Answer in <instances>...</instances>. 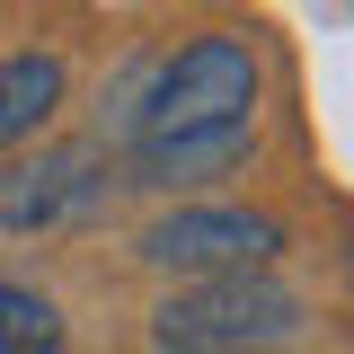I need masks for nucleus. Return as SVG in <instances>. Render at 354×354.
<instances>
[{
    "instance_id": "7",
    "label": "nucleus",
    "mask_w": 354,
    "mask_h": 354,
    "mask_svg": "<svg viewBox=\"0 0 354 354\" xmlns=\"http://www.w3.org/2000/svg\"><path fill=\"white\" fill-rule=\"evenodd\" d=\"M0 354H62V310H53V292L0 274Z\"/></svg>"
},
{
    "instance_id": "6",
    "label": "nucleus",
    "mask_w": 354,
    "mask_h": 354,
    "mask_svg": "<svg viewBox=\"0 0 354 354\" xmlns=\"http://www.w3.org/2000/svg\"><path fill=\"white\" fill-rule=\"evenodd\" d=\"M62 97H71L62 53H9V62H0V160L27 151V142L62 115Z\"/></svg>"
},
{
    "instance_id": "5",
    "label": "nucleus",
    "mask_w": 354,
    "mask_h": 354,
    "mask_svg": "<svg viewBox=\"0 0 354 354\" xmlns=\"http://www.w3.org/2000/svg\"><path fill=\"white\" fill-rule=\"evenodd\" d=\"M257 151V124H221V133H169V142H142L133 151V186H160V195H177V186H204V177L239 169Z\"/></svg>"
},
{
    "instance_id": "4",
    "label": "nucleus",
    "mask_w": 354,
    "mask_h": 354,
    "mask_svg": "<svg viewBox=\"0 0 354 354\" xmlns=\"http://www.w3.org/2000/svg\"><path fill=\"white\" fill-rule=\"evenodd\" d=\"M97 142H53L36 160H9L0 169V230H53V221L88 213L97 195Z\"/></svg>"
},
{
    "instance_id": "2",
    "label": "nucleus",
    "mask_w": 354,
    "mask_h": 354,
    "mask_svg": "<svg viewBox=\"0 0 354 354\" xmlns=\"http://www.w3.org/2000/svg\"><path fill=\"white\" fill-rule=\"evenodd\" d=\"M257 44L248 36H195L160 53L151 71V106H142V142H169V133H221V124H257ZM133 142V151H142Z\"/></svg>"
},
{
    "instance_id": "3",
    "label": "nucleus",
    "mask_w": 354,
    "mask_h": 354,
    "mask_svg": "<svg viewBox=\"0 0 354 354\" xmlns=\"http://www.w3.org/2000/svg\"><path fill=\"white\" fill-rule=\"evenodd\" d=\"M142 266H160L177 283H230V274H274L283 257V221L248 204H169L142 230Z\"/></svg>"
},
{
    "instance_id": "1",
    "label": "nucleus",
    "mask_w": 354,
    "mask_h": 354,
    "mask_svg": "<svg viewBox=\"0 0 354 354\" xmlns=\"http://www.w3.org/2000/svg\"><path fill=\"white\" fill-rule=\"evenodd\" d=\"M310 337V301L283 274H230V283H177L151 310L160 354H292Z\"/></svg>"
}]
</instances>
